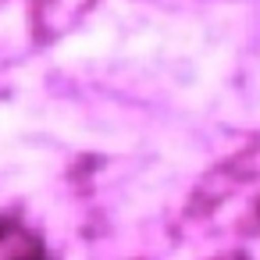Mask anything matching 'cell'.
Returning a JSON list of instances; mask_svg holds the SVG:
<instances>
[{
	"label": "cell",
	"mask_w": 260,
	"mask_h": 260,
	"mask_svg": "<svg viewBox=\"0 0 260 260\" xmlns=\"http://www.w3.org/2000/svg\"><path fill=\"white\" fill-rule=\"evenodd\" d=\"M0 260H47L43 239L15 217H0Z\"/></svg>",
	"instance_id": "1"
}]
</instances>
